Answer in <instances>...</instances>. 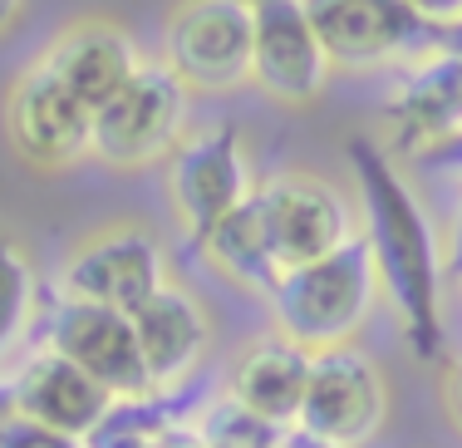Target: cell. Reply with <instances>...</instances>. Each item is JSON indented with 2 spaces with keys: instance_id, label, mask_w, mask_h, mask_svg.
Wrapping results in <instances>:
<instances>
[{
  "instance_id": "obj_1",
  "label": "cell",
  "mask_w": 462,
  "mask_h": 448,
  "mask_svg": "<svg viewBox=\"0 0 462 448\" xmlns=\"http://www.w3.org/2000/svg\"><path fill=\"white\" fill-rule=\"evenodd\" d=\"M359 182V222H365V247L379 271V291L393 305L403 341L418 359H433L443 345V311H438V281H443V257H438L433 227L423 217L418 192L403 182V173L389 163V153L369 138L349 144Z\"/></svg>"
},
{
  "instance_id": "obj_2",
  "label": "cell",
  "mask_w": 462,
  "mask_h": 448,
  "mask_svg": "<svg viewBox=\"0 0 462 448\" xmlns=\"http://www.w3.org/2000/svg\"><path fill=\"white\" fill-rule=\"evenodd\" d=\"M379 271L365 247V237H355L349 247H339L335 257L295 266L281 276V286L271 291V325L281 341L300 345L305 355L320 350L355 345L359 331L369 325L374 305H379Z\"/></svg>"
},
{
  "instance_id": "obj_3",
  "label": "cell",
  "mask_w": 462,
  "mask_h": 448,
  "mask_svg": "<svg viewBox=\"0 0 462 448\" xmlns=\"http://www.w3.org/2000/svg\"><path fill=\"white\" fill-rule=\"evenodd\" d=\"M192 89L162 60H143V70L94 114L89 158L118 173H138L168 163L172 148L187 138Z\"/></svg>"
},
{
  "instance_id": "obj_4",
  "label": "cell",
  "mask_w": 462,
  "mask_h": 448,
  "mask_svg": "<svg viewBox=\"0 0 462 448\" xmlns=\"http://www.w3.org/2000/svg\"><path fill=\"white\" fill-rule=\"evenodd\" d=\"M60 301L64 305H98V311L134 315L168 286V257L158 232L143 222H114L84 232L60 261Z\"/></svg>"
},
{
  "instance_id": "obj_5",
  "label": "cell",
  "mask_w": 462,
  "mask_h": 448,
  "mask_svg": "<svg viewBox=\"0 0 462 448\" xmlns=\"http://www.w3.org/2000/svg\"><path fill=\"white\" fill-rule=\"evenodd\" d=\"M162 182H168L172 217L187 232V242L202 247V237L212 227H222L256 192V168H251V148L241 138V128L217 124L202 128V134H187L172 148Z\"/></svg>"
},
{
  "instance_id": "obj_6",
  "label": "cell",
  "mask_w": 462,
  "mask_h": 448,
  "mask_svg": "<svg viewBox=\"0 0 462 448\" xmlns=\"http://www.w3.org/2000/svg\"><path fill=\"white\" fill-rule=\"evenodd\" d=\"M251 0H178L162 20L158 60L192 94H226L251 79Z\"/></svg>"
},
{
  "instance_id": "obj_7",
  "label": "cell",
  "mask_w": 462,
  "mask_h": 448,
  "mask_svg": "<svg viewBox=\"0 0 462 448\" xmlns=\"http://www.w3.org/2000/svg\"><path fill=\"white\" fill-rule=\"evenodd\" d=\"M256 207L281 271L325 261L359 237V207L345 198V188H335L329 178L305 168H285L261 178Z\"/></svg>"
},
{
  "instance_id": "obj_8",
  "label": "cell",
  "mask_w": 462,
  "mask_h": 448,
  "mask_svg": "<svg viewBox=\"0 0 462 448\" xmlns=\"http://www.w3.org/2000/svg\"><path fill=\"white\" fill-rule=\"evenodd\" d=\"M5 144L30 173H69L89 158L94 114L64 89L45 64H25L0 104Z\"/></svg>"
},
{
  "instance_id": "obj_9",
  "label": "cell",
  "mask_w": 462,
  "mask_h": 448,
  "mask_svg": "<svg viewBox=\"0 0 462 448\" xmlns=\"http://www.w3.org/2000/svg\"><path fill=\"white\" fill-rule=\"evenodd\" d=\"M383 424H389V379L379 359L359 345L310 355V379H305L295 429L335 448H365L383 434Z\"/></svg>"
},
{
  "instance_id": "obj_10",
  "label": "cell",
  "mask_w": 462,
  "mask_h": 448,
  "mask_svg": "<svg viewBox=\"0 0 462 448\" xmlns=\"http://www.w3.org/2000/svg\"><path fill=\"white\" fill-rule=\"evenodd\" d=\"M256 40H251V79L266 99L285 108H310L329 89V54L315 35L300 0H251Z\"/></svg>"
},
{
  "instance_id": "obj_11",
  "label": "cell",
  "mask_w": 462,
  "mask_h": 448,
  "mask_svg": "<svg viewBox=\"0 0 462 448\" xmlns=\"http://www.w3.org/2000/svg\"><path fill=\"white\" fill-rule=\"evenodd\" d=\"M335 70H383L433 45L403 0H300Z\"/></svg>"
},
{
  "instance_id": "obj_12",
  "label": "cell",
  "mask_w": 462,
  "mask_h": 448,
  "mask_svg": "<svg viewBox=\"0 0 462 448\" xmlns=\"http://www.w3.org/2000/svg\"><path fill=\"white\" fill-rule=\"evenodd\" d=\"M45 350L79 365L94 385H104L114 399H158L148 385V369L138 355L134 321L98 305H60L45 325Z\"/></svg>"
},
{
  "instance_id": "obj_13",
  "label": "cell",
  "mask_w": 462,
  "mask_h": 448,
  "mask_svg": "<svg viewBox=\"0 0 462 448\" xmlns=\"http://www.w3.org/2000/svg\"><path fill=\"white\" fill-rule=\"evenodd\" d=\"M40 64H45V70L84 108H89V114H98V108H104L143 70V50H138V40L128 35L118 20L89 15V20L64 25L60 35L45 45Z\"/></svg>"
},
{
  "instance_id": "obj_14",
  "label": "cell",
  "mask_w": 462,
  "mask_h": 448,
  "mask_svg": "<svg viewBox=\"0 0 462 448\" xmlns=\"http://www.w3.org/2000/svg\"><path fill=\"white\" fill-rule=\"evenodd\" d=\"M134 335H138V355L148 369L152 395H172L182 379H192V369L207 359L212 350V315L207 305L192 296L187 286L168 281L148 305H138L134 315Z\"/></svg>"
},
{
  "instance_id": "obj_15",
  "label": "cell",
  "mask_w": 462,
  "mask_h": 448,
  "mask_svg": "<svg viewBox=\"0 0 462 448\" xmlns=\"http://www.w3.org/2000/svg\"><path fill=\"white\" fill-rule=\"evenodd\" d=\"M10 395H15V414L30 424H45V429L64 434V439H89L98 429L108 409H114V395L104 385H94L79 365H69L64 355L40 345L25 365L10 375Z\"/></svg>"
},
{
  "instance_id": "obj_16",
  "label": "cell",
  "mask_w": 462,
  "mask_h": 448,
  "mask_svg": "<svg viewBox=\"0 0 462 448\" xmlns=\"http://www.w3.org/2000/svg\"><path fill=\"white\" fill-rule=\"evenodd\" d=\"M389 118L399 148H423L433 153L438 144L462 134V54L448 45H428L423 54H413L403 70L399 89L389 94Z\"/></svg>"
},
{
  "instance_id": "obj_17",
  "label": "cell",
  "mask_w": 462,
  "mask_h": 448,
  "mask_svg": "<svg viewBox=\"0 0 462 448\" xmlns=\"http://www.w3.org/2000/svg\"><path fill=\"white\" fill-rule=\"evenodd\" d=\"M305 379H310V355L300 345L281 341V335H266V341H251L231 359L226 395L241 409H251L256 419L276 424V429H295Z\"/></svg>"
},
{
  "instance_id": "obj_18",
  "label": "cell",
  "mask_w": 462,
  "mask_h": 448,
  "mask_svg": "<svg viewBox=\"0 0 462 448\" xmlns=\"http://www.w3.org/2000/svg\"><path fill=\"white\" fill-rule=\"evenodd\" d=\"M197 251H202V261L222 281H231L236 291L261 296V301H271V291H276L281 276H285L276 251H271V237H266V222H261L256 192H251V202H241L222 227H212Z\"/></svg>"
},
{
  "instance_id": "obj_19",
  "label": "cell",
  "mask_w": 462,
  "mask_h": 448,
  "mask_svg": "<svg viewBox=\"0 0 462 448\" xmlns=\"http://www.w3.org/2000/svg\"><path fill=\"white\" fill-rule=\"evenodd\" d=\"M35 305H40L35 261L10 232H0V359H10V350L30 335Z\"/></svg>"
},
{
  "instance_id": "obj_20",
  "label": "cell",
  "mask_w": 462,
  "mask_h": 448,
  "mask_svg": "<svg viewBox=\"0 0 462 448\" xmlns=\"http://www.w3.org/2000/svg\"><path fill=\"white\" fill-rule=\"evenodd\" d=\"M84 448H182L172 434V414L162 399H118L98 419Z\"/></svg>"
},
{
  "instance_id": "obj_21",
  "label": "cell",
  "mask_w": 462,
  "mask_h": 448,
  "mask_svg": "<svg viewBox=\"0 0 462 448\" xmlns=\"http://www.w3.org/2000/svg\"><path fill=\"white\" fill-rule=\"evenodd\" d=\"M281 434H285V429H276V424H266V419H256V414L241 409L231 395L212 399V404H207V409L192 419V443H197V448H276Z\"/></svg>"
},
{
  "instance_id": "obj_22",
  "label": "cell",
  "mask_w": 462,
  "mask_h": 448,
  "mask_svg": "<svg viewBox=\"0 0 462 448\" xmlns=\"http://www.w3.org/2000/svg\"><path fill=\"white\" fill-rule=\"evenodd\" d=\"M0 448H84L79 439H64V434L45 429V424H30V419H10L0 429Z\"/></svg>"
},
{
  "instance_id": "obj_23",
  "label": "cell",
  "mask_w": 462,
  "mask_h": 448,
  "mask_svg": "<svg viewBox=\"0 0 462 448\" xmlns=\"http://www.w3.org/2000/svg\"><path fill=\"white\" fill-rule=\"evenodd\" d=\"M403 5L413 10L418 20H423L433 35H443V30L462 25V0H403Z\"/></svg>"
},
{
  "instance_id": "obj_24",
  "label": "cell",
  "mask_w": 462,
  "mask_h": 448,
  "mask_svg": "<svg viewBox=\"0 0 462 448\" xmlns=\"http://www.w3.org/2000/svg\"><path fill=\"white\" fill-rule=\"evenodd\" d=\"M438 395H443V414L453 419V429L462 434V355L443 369V385H438Z\"/></svg>"
},
{
  "instance_id": "obj_25",
  "label": "cell",
  "mask_w": 462,
  "mask_h": 448,
  "mask_svg": "<svg viewBox=\"0 0 462 448\" xmlns=\"http://www.w3.org/2000/svg\"><path fill=\"white\" fill-rule=\"evenodd\" d=\"M443 271L453 281H462V202H457L453 222H448V237H443Z\"/></svg>"
},
{
  "instance_id": "obj_26",
  "label": "cell",
  "mask_w": 462,
  "mask_h": 448,
  "mask_svg": "<svg viewBox=\"0 0 462 448\" xmlns=\"http://www.w3.org/2000/svg\"><path fill=\"white\" fill-rule=\"evenodd\" d=\"M276 448H335V443H325V439H315V434H305V429H285Z\"/></svg>"
},
{
  "instance_id": "obj_27",
  "label": "cell",
  "mask_w": 462,
  "mask_h": 448,
  "mask_svg": "<svg viewBox=\"0 0 462 448\" xmlns=\"http://www.w3.org/2000/svg\"><path fill=\"white\" fill-rule=\"evenodd\" d=\"M20 15H25V0H0V35H5Z\"/></svg>"
},
{
  "instance_id": "obj_28",
  "label": "cell",
  "mask_w": 462,
  "mask_h": 448,
  "mask_svg": "<svg viewBox=\"0 0 462 448\" xmlns=\"http://www.w3.org/2000/svg\"><path fill=\"white\" fill-rule=\"evenodd\" d=\"M15 419V395H10V379H0V429Z\"/></svg>"
},
{
  "instance_id": "obj_29",
  "label": "cell",
  "mask_w": 462,
  "mask_h": 448,
  "mask_svg": "<svg viewBox=\"0 0 462 448\" xmlns=\"http://www.w3.org/2000/svg\"><path fill=\"white\" fill-rule=\"evenodd\" d=\"M433 153H443V158H448V163H453V168L462 173V134H457V138H448V144H438Z\"/></svg>"
},
{
  "instance_id": "obj_30",
  "label": "cell",
  "mask_w": 462,
  "mask_h": 448,
  "mask_svg": "<svg viewBox=\"0 0 462 448\" xmlns=\"http://www.w3.org/2000/svg\"><path fill=\"white\" fill-rule=\"evenodd\" d=\"M438 45H448L453 54H462V25H453V30H443V35H438Z\"/></svg>"
},
{
  "instance_id": "obj_31",
  "label": "cell",
  "mask_w": 462,
  "mask_h": 448,
  "mask_svg": "<svg viewBox=\"0 0 462 448\" xmlns=\"http://www.w3.org/2000/svg\"><path fill=\"white\" fill-rule=\"evenodd\" d=\"M182 448H197V443H182Z\"/></svg>"
}]
</instances>
